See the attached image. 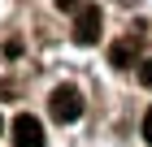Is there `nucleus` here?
<instances>
[{
  "mask_svg": "<svg viewBox=\"0 0 152 147\" xmlns=\"http://www.w3.org/2000/svg\"><path fill=\"white\" fill-rule=\"evenodd\" d=\"M48 113H52V121H61V125L78 121V117H83V95H78V87H57L52 95H48Z\"/></svg>",
  "mask_w": 152,
  "mask_h": 147,
  "instance_id": "obj_1",
  "label": "nucleus"
},
{
  "mask_svg": "<svg viewBox=\"0 0 152 147\" xmlns=\"http://www.w3.org/2000/svg\"><path fill=\"white\" fill-rule=\"evenodd\" d=\"M100 26H104L100 4H83L78 17H74V39H78V43H96V39H100Z\"/></svg>",
  "mask_w": 152,
  "mask_h": 147,
  "instance_id": "obj_2",
  "label": "nucleus"
},
{
  "mask_svg": "<svg viewBox=\"0 0 152 147\" xmlns=\"http://www.w3.org/2000/svg\"><path fill=\"white\" fill-rule=\"evenodd\" d=\"M13 147H44V125H39V117H31V113L13 117Z\"/></svg>",
  "mask_w": 152,
  "mask_h": 147,
  "instance_id": "obj_3",
  "label": "nucleus"
},
{
  "mask_svg": "<svg viewBox=\"0 0 152 147\" xmlns=\"http://www.w3.org/2000/svg\"><path fill=\"white\" fill-rule=\"evenodd\" d=\"M109 61H113L117 69H126L130 61H135V39H126V43H113V48H109Z\"/></svg>",
  "mask_w": 152,
  "mask_h": 147,
  "instance_id": "obj_4",
  "label": "nucleus"
},
{
  "mask_svg": "<svg viewBox=\"0 0 152 147\" xmlns=\"http://www.w3.org/2000/svg\"><path fill=\"white\" fill-rule=\"evenodd\" d=\"M139 82H143V87H152V61H148V65H139Z\"/></svg>",
  "mask_w": 152,
  "mask_h": 147,
  "instance_id": "obj_5",
  "label": "nucleus"
},
{
  "mask_svg": "<svg viewBox=\"0 0 152 147\" xmlns=\"http://www.w3.org/2000/svg\"><path fill=\"white\" fill-rule=\"evenodd\" d=\"M143 138L152 143V108H148V117H143Z\"/></svg>",
  "mask_w": 152,
  "mask_h": 147,
  "instance_id": "obj_6",
  "label": "nucleus"
},
{
  "mask_svg": "<svg viewBox=\"0 0 152 147\" xmlns=\"http://www.w3.org/2000/svg\"><path fill=\"white\" fill-rule=\"evenodd\" d=\"M57 9H78V0H57Z\"/></svg>",
  "mask_w": 152,
  "mask_h": 147,
  "instance_id": "obj_7",
  "label": "nucleus"
},
{
  "mask_svg": "<svg viewBox=\"0 0 152 147\" xmlns=\"http://www.w3.org/2000/svg\"><path fill=\"white\" fill-rule=\"evenodd\" d=\"M0 130H4V117H0Z\"/></svg>",
  "mask_w": 152,
  "mask_h": 147,
  "instance_id": "obj_8",
  "label": "nucleus"
}]
</instances>
